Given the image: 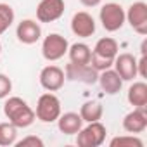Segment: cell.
<instances>
[{
  "mask_svg": "<svg viewBox=\"0 0 147 147\" xmlns=\"http://www.w3.org/2000/svg\"><path fill=\"white\" fill-rule=\"evenodd\" d=\"M126 23L133 28L135 33L145 36L147 35V4L138 0V2H133L128 11L125 12Z\"/></svg>",
  "mask_w": 147,
  "mask_h": 147,
  "instance_id": "ba28073f",
  "label": "cell"
},
{
  "mask_svg": "<svg viewBox=\"0 0 147 147\" xmlns=\"http://www.w3.org/2000/svg\"><path fill=\"white\" fill-rule=\"evenodd\" d=\"M14 145H18V147H28V145H33V147H43V140H42L40 137H36V135H28V137L18 140Z\"/></svg>",
  "mask_w": 147,
  "mask_h": 147,
  "instance_id": "cb8c5ba5",
  "label": "cell"
},
{
  "mask_svg": "<svg viewBox=\"0 0 147 147\" xmlns=\"http://www.w3.org/2000/svg\"><path fill=\"white\" fill-rule=\"evenodd\" d=\"M61 113H62L61 100L54 92H47V94H42L38 97L36 109H35L36 119H40L42 123H54V121H57Z\"/></svg>",
  "mask_w": 147,
  "mask_h": 147,
  "instance_id": "3957f363",
  "label": "cell"
},
{
  "mask_svg": "<svg viewBox=\"0 0 147 147\" xmlns=\"http://www.w3.org/2000/svg\"><path fill=\"white\" fill-rule=\"evenodd\" d=\"M99 19L102 23V28L109 33H114V31H119L123 28V24L126 23V18H125V9L116 4V2H107L100 7V12H99Z\"/></svg>",
  "mask_w": 147,
  "mask_h": 147,
  "instance_id": "277c9868",
  "label": "cell"
},
{
  "mask_svg": "<svg viewBox=\"0 0 147 147\" xmlns=\"http://www.w3.org/2000/svg\"><path fill=\"white\" fill-rule=\"evenodd\" d=\"M119 54V47L118 42L111 36H104L100 40H97L94 50H92V57H90V66L94 69H97L99 73L104 69L113 67L116 55Z\"/></svg>",
  "mask_w": 147,
  "mask_h": 147,
  "instance_id": "7a4b0ae2",
  "label": "cell"
},
{
  "mask_svg": "<svg viewBox=\"0 0 147 147\" xmlns=\"http://www.w3.org/2000/svg\"><path fill=\"white\" fill-rule=\"evenodd\" d=\"M64 76L69 82H80V83H85V85H94L99 80V71L94 69L90 64L69 62L64 67Z\"/></svg>",
  "mask_w": 147,
  "mask_h": 147,
  "instance_id": "52a82bcc",
  "label": "cell"
},
{
  "mask_svg": "<svg viewBox=\"0 0 147 147\" xmlns=\"http://www.w3.org/2000/svg\"><path fill=\"white\" fill-rule=\"evenodd\" d=\"M140 54H142V55L145 54V40L142 42V47H140Z\"/></svg>",
  "mask_w": 147,
  "mask_h": 147,
  "instance_id": "4316f807",
  "label": "cell"
},
{
  "mask_svg": "<svg viewBox=\"0 0 147 147\" xmlns=\"http://www.w3.org/2000/svg\"><path fill=\"white\" fill-rule=\"evenodd\" d=\"M0 54H2V43H0Z\"/></svg>",
  "mask_w": 147,
  "mask_h": 147,
  "instance_id": "83f0119b",
  "label": "cell"
},
{
  "mask_svg": "<svg viewBox=\"0 0 147 147\" xmlns=\"http://www.w3.org/2000/svg\"><path fill=\"white\" fill-rule=\"evenodd\" d=\"M67 55H69V62H75V64H90L92 49L87 43H83V42H76V43L69 45Z\"/></svg>",
  "mask_w": 147,
  "mask_h": 147,
  "instance_id": "ac0fdd59",
  "label": "cell"
},
{
  "mask_svg": "<svg viewBox=\"0 0 147 147\" xmlns=\"http://www.w3.org/2000/svg\"><path fill=\"white\" fill-rule=\"evenodd\" d=\"M80 2H82L85 7H97L102 0H80Z\"/></svg>",
  "mask_w": 147,
  "mask_h": 147,
  "instance_id": "484cf974",
  "label": "cell"
},
{
  "mask_svg": "<svg viewBox=\"0 0 147 147\" xmlns=\"http://www.w3.org/2000/svg\"><path fill=\"white\" fill-rule=\"evenodd\" d=\"M83 119V123H92V121H100L102 119V114H104V107L100 102L97 100H87L82 107H80V113H78Z\"/></svg>",
  "mask_w": 147,
  "mask_h": 147,
  "instance_id": "d6986e66",
  "label": "cell"
},
{
  "mask_svg": "<svg viewBox=\"0 0 147 147\" xmlns=\"http://www.w3.org/2000/svg\"><path fill=\"white\" fill-rule=\"evenodd\" d=\"M16 36L24 45H33L42 38V26L35 19H23L16 28Z\"/></svg>",
  "mask_w": 147,
  "mask_h": 147,
  "instance_id": "7c38bea8",
  "label": "cell"
},
{
  "mask_svg": "<svg viewBox=\"0 0 147 147\" xmlns=\"http://www.w3.org/2000/svg\"><path fill=\"white\" fill-rule=\"evenodd\" d=\"M97 83L100 85V88H102L107 95H116V94L121 90V87H123V80L119 78V75H118L113 67L104 69V71L99 73Z\"/></svg>",
  "mask_w": 147,
  "mask_h": 147,
  "instance_id": "9a60e30c",
  "label": "cell"
},
{
  "mask_svg": "<svg viewBox=\"0 0 147 147\" xmlns=\"http://www.w3.org/2000/svg\"><path fill=\"white\" fill-rule=\"evenodd\" d=\"M111 147H144V140L138 138L137 135L130 133V135H121V137H114L109 142Z\"/></svg>",
  "mask_w": 147,
  "mask_h": 147,
  "instance_id": "7402d4cb",
  "label": "cell"
},
{
  "mask_svg": "<svg viewBox=\"0 0 147 147\" xmlns=\"http://www.w3.org/2000/svg\"><path fill=\"white\" fill-rule=\"evenodd\" d=\"M147 128V111L145 107H133L125 118H123V130L133 135H138L145 131Z\"/></svg>",
  "mask_w": 147,
  "mask_h": 147,
  "instance_id": "5bb4252c",
  "label": "cell"
},
{
  "mask_svg": "<svg viewBox=\"0 0 147 147\" xmlns=\"http://www.w3.org/2000/svg\"><path fill=\"white\" fill-rule=\"evenodd\" d=\"M12 92V82L7 75H4V73H0V99H5L9 97Z\"/></svg>",
  "mask_w": 147,
  "mask_h": 147,
  "instance_id": "603a6c76",
  "label": "cell"
},
{
  "mask_svg": "<svg viewBox=\"0 0 147 147\" xmlns=\"http://www.w3.org/2000/svg\"><path fill=\"white\" fill-rule=\"evenodd\" d=\"M113 69L119 75V78L123 82H131L133 78H137V57L128 54V52H123V54H118L116 59H114V64H113Z\"/></svg>",
  "mask_w": 147,
  "mask_h": 147,
  "instance_id": "8fae6325",
  "label": "cell"
},
{
  "mask_svg": "<svg viewBox=\"0 0 147 147\" xmlns=\"http://www.w3.org/2000/svg\"><path fill=\"white\" fill-rule=\"evenodd\" d=\"M16 14L12 5L5 4V2H0V35H4L14 23Z\"/></svg>",
  "mask_w": 147,
  "mask_h": 147,
  "instance_id": "44dd1931",
  "label": "cell"
},
{
  "mask_svg": "<svg viewBox=\"0 0 147 147\" xmlns=\"http://www.w3.org/2000/svg\"><path fill=\"white\" fill-rule=\"evenodd\" d=\"M106 135V126L100 121H92L87 126H82V130L76 133V144L80 147H99L104 144Z\"/></svg>",
  "mask_w": 147,
  "mask_h": 147,
  "instance_id": "5b68a950",
  "label": "cell"
},
{
  "mask_svg": "<svg viewBox=\"0 0 147 147\" xmlns=\"http://www.w3.org/2000/svg\"><path fill=\"white\" fill-rule=\"evenodd\" d=\"M126 99L133 107H147V83L133 82L128 88Z\"/></svg>",
  "mask_w": 147,
  "mask_h": 147,
  "instance_id": "e0dca14e",
  "label": "cell"
},
{
  "mask_svg": "<svg viewBox=\"0 0 147 147\" xmlns=\"http://www.w3.org/2000/svg\"><path fill=\"white\" fill-rule=\"evenodd\" d=\"M64 0H40L36 5V21L38 23H54L64 14Z\"/></svg>",
  "mask_w": 147,
  "mask_h": 147,
  "instance_id": "30bf717a",
  "label": "cell"
},
{
  "mask_svg": "<svg viewBox=\"0 0 147 147\" xmlns=\"http://www.w3.org/2000/svg\"><path fill=\"white\" fill-rule=\"evenodd\" d=\"M71 31L80 38H90L95 33V19L88 12L80 11L71 19Z\"/></svg>",
  "mask_w": 147,
  "mask_h": 147,
  "instance_id": "4fadbf2b",
  "label": "cell"
},
{
  "mask_svg": "<svg viewBox=\"0 0 147 147\" xmlns=\"http://www.w3.org/2000/svg\"><path fill=\"white\" fill-rule=\"evenodd\" d=\"M67 49H69L67 40L59 33H50L42 42V55L45 61H50V62L62 59L67 54Z\"/></svg>",
  "mask_w": 147,
  "mask_h": 147,
  "instance_id": "8992f818",
  "label": "cell"
},
{
  "mask_svg": "<svg viewBox=\"0 0 147 147\" xmlns=\"http://www.w3.org/2000/svg\"><path fill=\"white\" fill-rule=\"evenodd\" d=\"M83 126V119L78 113H61V116L57 118V128L61 133L64 135H76Z\"/></svg>",
  "mask_w": 147,
  "mask_h": 147,
  "instance_id": "2e32d148",
  "label": "cell"
},
{
  "mask_svg": "<svg viewBox=\"0 0 147 147\" xmlns=\"http://www.w3.org/2000/svg\"><path fill=\"white\" fill-rule=\"evenodd\" d=\"M145 64H147V55L144 54L140 59H137V75L140 78H145L147 76V71H145Z\"/></svg>",
  "mask_w": 147,
  "mask_h": 147,
  "instance_id": "d4e9b609",
  "label": "cell"
},
{
  "mask_svg": "<svg viewBox=\"0 0 147 147\" xmlns=\"http://www.w3.org/2000/svg\"><path fill=\"white\" fill-rule=\"evenodd\" d=\"M16 142H18V128L9 121L0 123V147H11Z\"/></svg>",
  "mask_w": 147,
  "mask_h": 147,
  "instance_id": "ffe728a7",
  "label": "cell"
},
{
  "mask_svg": "<svg viewBox=\"0 0 147 147\" xmlns=\"http://www.w3.org/2000/svg\"><path fill=\"white\" fill-rule=\"evenodd\" d=\"M40 85L47 90V92H57L64 87L66 76H64V69L55 66V64H49L40 71Z\"/></svg>",
  "mask_w": 147,
  "mask_h": 147,
  "instance_id": "9c48e42d",
  "label": "cell"
},
{
  "mask_svg": "<svg viewBox=\"0 0 147 147\" xmlns=\"http://www.w3.org/2000/svg\"><path fill=\"white\" fill-rule=\"evenodd\" d=\"M4 114L9 119V123H12L18 130L31 126L36 119L35 111L28 106V102L21 97H16V95L14 97H5Z\"/></svg>",
  "mask_w": 147,
  "mask_h": 147,
  "instance_id": "6da1fadb",
  "label": "cell"
}]
</instances>
